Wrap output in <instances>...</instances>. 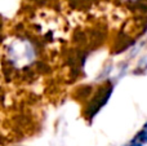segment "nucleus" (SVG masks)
I'll list each match as a JSON object with an SVG mask.
<instances>
[{
    "label": "nucleus",
    "instance_id": "obj_3",
    "mask_svg": "<svg viewBox=\"0 0 147 146\" xmlns=\"http://www.w3.org/2000/svg\"><path fill=\"white\" fill-rule=\"evenodd\" d=\"M129 146H142V142H140V141H136V140H133V142L130 144Z\"/></svg>",
    "mask_w": 147,
    "mask_h": 146
},
{
    "label": "nucleus",
    "instance_id": "obj_2",
    "mask_svg": "<svg viewBox=\"0 0 147 146\" xmlns=\"http://www.w3.org/2000/svg\"><path fill=\"white\" fill-rule=\"evenodd\" d=\"M136 141H140V142H142V144H146L147 142V123L143 126V128H142V131L140 132V133L136 136Z\"/></svg>",
    "mask_w": 147,
    "mask_h": 146
},
{
    "label": "nucleus",
    "instance_id": "obj_1",
    "mask_svg": "<svg viewBox=\"0 0 147 146\" xmlns=\"http://www.w3.org/2000/svg\"><path fill=\"white\" fill-rule=\"evenodd\" d=\"M111 93H112V85L111 84L105 85V87H102L101 89L98 91V93L94 96V98L90 101L88 109H86V115H88L89 119L94 118V116L97 115V113L106 105L109 98L111 97Z\"/></svg>",
    "mask_w": 147,
    "mask_h": 146
}]
</instances>
